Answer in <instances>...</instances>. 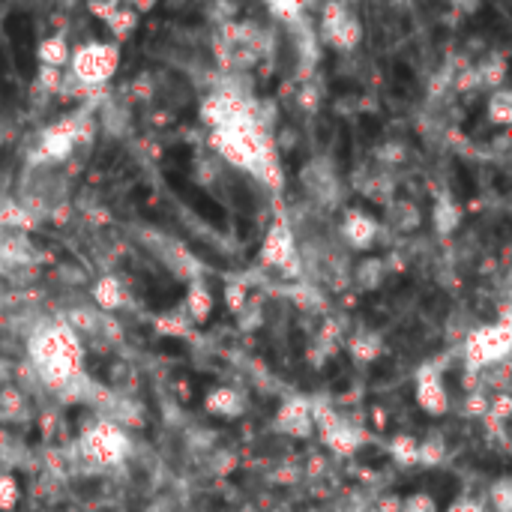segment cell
<instances>
[{
    "instance_id": "8fae6325",
    "label": "cell",
    "mask_w": 512,
    "mask_h": 512,
    "mask_svg": "<svg viewBox=\"0 0 512 512\" xmlns=\"http://www.w3.org/2000/svg\"><path fill=\"white\" fill-rule=\"evenodd\" d=\"M93 297H96V303H99V309H102V312H114V309H120V306L126 303V291H123V285H120L114 276L99 279V285H96Z\"/></svg>"
},
{
    "instance_id": "5b68a950",
    "label": "cell",
    "mask_w": 512,
    "mask_h": 512,
    "mask_svg": "<svg viewBox=\"0 0 512 512\" xmlns=\"http://www.w3.org/2000/svg\"><path fill=\"white\" fill-rule=\"evenodd\" d=\"M276 429L285 432V435H294V438H309L315 423H312V402L306 399H291L279 408V417H276Z\"/></svg>"
},
{
    "instance_id": "3957f363",
    "label": "cell",
    "mask_w": 512,
    "mask_h": 512,
    "mask_svg": "<svg viewBox=\"0 0 512 512\" xmlns=\"http://www.w3.org/2000/svg\"><path fill=\"white\" fill-rule=\"evenodd\" d=\"M321 27H324V39L339 48H354L363 39V27L348 6H327Z\"/></svg>"
},
{
    "instance_id": "ac0fdd59",
    "label": "cell",
    "mask_w": 512,
    "mask_h": 512,
    "mask_svg": "<svg viewBox=\"0 0 512 512\" xmlns=\"http://www.w3.org/2000/svg\"><path fill=\"white\" fill-rule=\"evenodd\" d=\"M399 512H438V504L429 495H411L399 504Z\"/></svg>"
},
{
    "instance_id": "5bb4252c",
    "label": "cell",
    "mask_w": 512,
    "mask_h": 512,
    "mask_svg": "<svg viewBox=\"0 0 512 512\" xmlns=\"http://www.w3.org/2000/svg\"><path fill=\"white\" fill-rule=\"evenodd\" d=\"M393 459L402 462V465H417V441L408 438V435H399L393 441Z\"/></svg>"
},
{
    "instance_id": "4fadbf2b",
    "label": "cell",
    "mask_w": 512,
    "mask_h": 512,
    "mask_svg": "<svg viewBox=\"0 0 512 512\" xmlns=\"http://www.w3.org/2000/svg\"><path fill=\"white\" fill-rule=\"evenodd\" d=\"M381 279H384V267H381V261H363L360 267H357V282L363 285V288H378L381 285Z\"/></svg>"
},
{
    "instance_id": "d6986e66",
    "label": "cell",
    "mask_w": 512,
    "mask_h": 512,
    "mask_svg": "<svg viewBox=\"0 0 512 512\" xmlns=\"http://www.w3.org/2000/svg\"><path fill=\"white\" fill-rule=\"evenodd\" d=\"M489 498H492V507L498 512H510V483L501 480L489 489Z\"/></svg>"
},
{
    "instance_id": "52a82bcc",
    "label": "cell",
    "mask_w": 512,
    "mask_h": 512,
    "mask_svg": "<svg viewBox=\"0 0 512 512\" xmlns=\"http://www.w3.org/2000/svg\"><path fill=\"white\" fill-rule=\"evenodd\" d=\"M207 414L213 417H225V420H234L246 411V396L234 387H216L210 396H207Z\"/></svg>"
},
{
    "instance_id": "2e32d148",
    "label": "cell",
    "mask_w": 512,
    "mask_h": 512,
    "mask_svg": "<svg viewBox=\"0 0 512 512\" xmlns=\"http://www.w3.org/2000/svg\"><path fill=\"white\" fill-rule=\"evenodd\" d=\"M489 114H492L495 123H510V93L507 90H498L489 99Z\"/></svg>"
},
{
    "instance_id": "7c38bea8",
    "label": "cell",
    "mask_w": 512,
    "mask_h": 512,
    "mask_svg": "<svg viewBox=\"0 0 512 512\" xmlns=\"http://www.w3.org/2000/svg\"><path fill=\"white\" fill-rule=\"evenodd\" d=\"M351 354L360 363H372L381 354V339L378 336H354L351 339Z\"/></svg>"
},
{
    "instance_id": "ba28073f",
    "label": "cell",
    "mask_w": 512,
    "mask_h": 512,
    "mask_svg": "<svg viewBox=\"0 0 512 512\" xmlns=\"http://www.w3.org/2000/svg\"><path fill=\"white\" fill-rule=\"evenodd\" d=\"M375 234H378V225H375V219H369L366 213H348L345 216V222H342V237L348 240V246H354V249H366L372 240H375Z\"/></svg>"
},
{
    "instance_id": "30bf717a",
    "label": "cell",
    "mask_w": 512,
    "mask_h": 512,
    "mask_svg": "<svg viewBox=\"0 0 512 512\" xmlns=\"http://www.w3.org/2000/svg\"><path fill=\"white\" fill-rule=\"evenodd\" d=\"M36 54H39L42 69H63V66L69 63V57H72V51H69V45H66L63 36H48V39H42Z\"/></svg>"
},
{
    "instance_id": "9c48e42d",
    "label": "cell",
    "mask_w": 512,
    "mask_h": 512,
    "mask_svg": "<svg viewBox=\"0 0 512 512\" xmlns=\"http://www.w3.org/2000/svg\"><path fill=\"white\" fill-rule=\"evenodd\" d=\"M213 312V294L204 282H195L189 291H186V300H183V315L189 318V324H204Z\"/></svg>"
},
{
    "instance_id": "e0dca14e",
    "label": "cell",
    "mask_w": 512,
    "mask_h": 512,
    "mask_svg": "<svg viewBox=\"0 0 512 512\" xmlns=\"http://www.w3.org/2000/svg\"><path fill=\"white\" fill-rule=\"evenodd\" d=\"M18 495H21V489H18L15 477L0 474V510H12L18 504Z\"/></svg>"
},
{
    "instance_id": "7a4b0ae2",
    "label": "cell",
    "mask_w": 512,
    "mask_h": 512,
    "mask_svg": "<svg viewBox=\"0 0 512 512\" xmlns=\"http://www.w3.org/2000/svg\"><path fill=\"white\" fill-rule=\"evenodd\" d=\"M81 459L96 468H111L120 465L129 456V438L120 426L114 423H99L78 441Z\"/></svg>"
},
{
    "instance_id": "6da1fadb",
    "label": "cell",
    "mask_w": 512,
    "mask_h": 512,
    "mask_svg": "<svg viewBox=\"0 0 512 512\" xmlns=\"http://www.w3.org/2000/svg\"><path fill=\"white\" fill-rule=\"evenodd\" d=\"M120 63V51L111 42H87L81 48L72 51L69 66H72V78L81 87H99L105 78H111V72Z\"/></svg>"
},
{
    "instance_id": "9a60e30c",
    "label": "cell",
    "mask_w": 512,
    "mask_h": 512,
    "mask_svg": "<svg viewBox=\"0 0 512 512\" xmlns=\"http://www.w3.org/2000/svg\"><path fill=\"white\" fill-rule=\"evenodd\" d=\"M438 216H435V222H438V228L441 231H453L456 225H459V207L450 201V198H444L441 204H438V210H435Z\"/></svg>"
},
{
    "instance_id": "277c9868",
    "label": "cell",
    "mask_w": 512,
    "mask_h": 512,
    "mask_svg": "<svg viewBox=\"0 0 512 512\" xmlns=\"http://www.w3.org/2000/svg\"><path fill=\"white\" fill-rule=\"evenodd\" d=\"M261 258H264L270 267H276V270H288L294 261L300 264L297 240H294V231H291L288 222L279 219V222L270 228V234H267V240H264V249H261Z\"/></svg>"
},
{
    "instance_id": "8992f818",
    "label": "cell",
    "mask_w": 512,
    "mask_h": 512,
    "mask_svg": "<svg viewBox=\"0 0 512 512\" xmlns=\"http://www.w3.org/2000/svg\"><path fill=\"white\" fill-rule=\"evenodd\" d=\"M417 402L429 414H444L447 411V390L441 381V372L432 366H423L417 375Z\"/></svg>"
}]
</instances>
